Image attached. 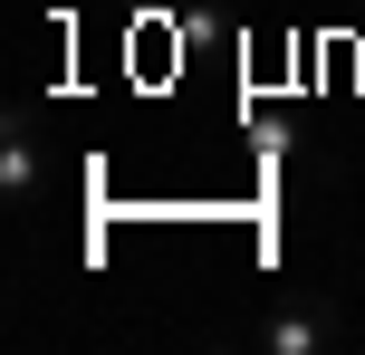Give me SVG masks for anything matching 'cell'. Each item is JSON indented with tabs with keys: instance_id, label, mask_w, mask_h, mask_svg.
Instances as JSON below:
<instances>
[{
	"instance_id": "cell-1",
	"label": "cell",
	"mask_w": 365,
	"mask_h": 355,
	"mask_svg": "<svg viewBox=\"0 0 365 355\" xmlns=\"http://www.w3.org/2000/svg\"><path fill=\"white\" fill-rule=\"evenodd\" d=\"M336 337H346V327H336L327 317V307H269V317H259V346H269V355H327Z\"/></svg>"
},
{
	"instance_id": "cell-2",
	"label": "cell",
	"mask_w": 365,
	"mask_h": 355,
	"mask_svg": "<svg viewBox=\"0 0 365 355\" xmlns=\"http://www.w3.org/2000/svg\"><path fill=\"white\" fill-rule=\"evenodd\" d=\"M38 192H48V134L10 125L0 134V202H38Z\"/></svg>"
}]
</instances>
